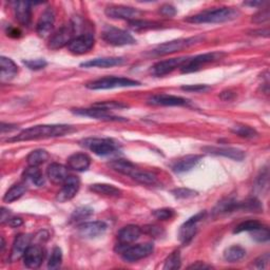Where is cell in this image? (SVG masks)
Wrapping results in <instances>:
<instances>
[{"mask_svg":"<svg viewBox=\"0 0 270 270\" xmlns=\"http://www.w3.org/2000/svg\"><path fill=\"white\" fill-rule=\"evenodd\" d=\"M205 214H206L205 211H202V212L190 217L188 221H186L181 226L180 231H179V238L182 243L187 244L193 239V236L196 235L198 230V224L201 219L204 218Z\"/></svg>","mask_w":270,"mask_h":270,"instance_id":"8fae6325","label":"cell"},{"mask_svg":"<svg viewBox=\"0 0 270 270\" xmlns=\"http://www.w3.org/2000/svg\"><path fill=\"white\" fill-rule=\"evenodd\" d=\"M152 214H153L157 219H159V221H167V219L172 218L175 215V212L171 208H162L154 210Z\"/></svg>","mask_w":270,"mask_h":270,"instance_id":"7bdbcfd3","label":"cell"},{"mask_svg":"<svg viewBox=\"0 0 270 270\" xmlns=\"http://www.w3.org/2000/svg\"><path fill=\"white\" fill-rule=\"evenodd\" d=\"M231 132L236 134L240 137L248 138V139L255 138L259 135V133L255 129L251 128V127L244 126V125H238V126L233 127V128L231 129Z\"/></svg>","mask_w":270,"mask_h":270,"instance_id":"8d00e7d4","label":"cell"},{"mask_svg":"<svg viewBox=\"0 0 270 270\" xmlns=\"http://www.w3.org/2000/svg\"><path fill=\"white\" fill-rule=\"evenodd\" d=\"M82 146L99 156L111 155L117 150L116 143L109 138H87L82 140Z\"/></svg>","mask_w":270,"mask_h":270,"instance_id":"52a82bcc","label":"cell"},{"mask_svg":"<svg viewBox=\"0 0 270 270\" xmlns=\"http://www.w3.org/2000/svg\"><path fill=\"white\" fill-rule=\"evenodd\" d=\"M129 27L134 31H146V30L157 29L160 27V24L154 21L135 19V20L129 21Z\"/></svg>","mask_w":270,"mask_h":270,"instance_id":"d590c367","label":"cell"},{"mask_svg":"<svg viewBox=\"0 0 270 270\" xmlns=\"http://www.w3.org/2000/svg\"><path fill=\"white\" fill-rule=\"evenodd\" d=\"M154 250L153 244L146 243V244H138L135 246H130V245H118L117 251L121 253L122 258L129 263L137 262L139 260L149 257Z\"/></svg>","mask_w":270,"mask_h":270,"instance_id":"277c9868","label":"cell"},{"mask_svg":"<svg viewBox=\"0 0 270 270\" xmlns=\"http://www.w3.org/2000/svg\"><path fill=\"white\" fill-rule=\"evenodd\" d=\"M244 4L250 5V6H258V5L262 4V2L261 1H249V2H244Z\"/></svg>","mask_w":270,"mask_h":270,"instance_id":"94428289","label":"cell"},{"mask_svg":"<svg viewBox=\"0 0 270 270\" xmlns=\"http://www.w3.org/2000/svg\"><path fill=\"white\" fill-rule=\"evenodd\" d=\"M257 184L260 190H262V192H263L264 188L267 189L268 187V169L267 168H264V170L261 172V175L258 177Z\"/></svg>","mask_w":270,"mask_h":270,"instance_id":"681fc988","label":"cell"},{"mask_svg":"<svg viewBox=\"0 0 270 270\" xmlns=\"http://www.w3.org/2000/svg\"><path fill=\"white\" fill-rule=\"evenodd\" d=\"M7 224L10 225V226H12V227H14V228H16V227L21 226L23 224V221H22V219L20 217H13V218L8 219Z\"/></svg>","mask_w":270,"mask_h":270,"instance_id":"db71d44e","label":"cell"},{"mask_svg":"<svg viewBox=\"0 0 270 270\" xmlns=\"http://www.w3.org/2000/svg\"><path fill=\"white\" fill-rule=\"evenodd\" d=\"M44 257L45 252L42 247L38 246V245H30L22 259L25 266L31 269H35L41 265Z\"/></svg>","mask_w":270,"mask_h":270,"instance_id":"d6986e66","label":"cell"},{"mask_svg":"<svg viewBox=\"0 0 270 270\" xmlns=\"http://www.w3.org/2000/svg\"><path fill=\"white\" fill-rule=\"evenodd\" d=\"M80 187V181L77 176L69 175L66 182L63 184V188L57 194V201L65 202L71 201L77 194Z\"/></svg>","mask_w":270,"mask_h":270,"instance_id":"2e32d148","label":"cell"},{"mask_svg":"<svg viewBox=\"0 0 270 270\" xmlns=\"http://www.w3.org/2000/svg\"><path fill=\"white\" fill-rule=\"evenodd\" d=\"M187 57H177V58H170L166 59V61H162L156 63L153 67H152V73L155 76H165L173 72L177 68H181L186 61H187Z\"/></svg>","mask_w":270,"mask_h":270,"instance_id":"5bb4252c","label":"cell"},{"mask_svg":"<svg viewBox=\"0 0 270 270\" xmlns=\"http://www.w3.org/2000/svg\"><path fill=\"white\" fill-rule=\"evenodd\" d=\"M4 246H5V243H4V239H3V238H1V252L3 251V249H4Z\"/></svg>","mask_w":270,"mask_h":270,"instance_id":"6125c7cd","label":"cell"},{"mask_svg":"<svg viewBox=\"0 0 270 270\" xmlns=\"http://www.w3.org/2000/svg\"><path fill=\"white\" fill-rule=\"evenodd\" d=\"M47 174H48L49 180L55 185H63L68 179V176H69V173H68V168L58 163L51 164L48 167Z\"/></svg>","mask_w":270,"mask_h":270,"instance_id":"cb8c5ba5","label":"cell"},{"mask_svg":"<svg viewBox=\"0 0 270 270\" xmlns=\"http://www.w3.org/2000/svg\"><path fill=\"white\" fill-rule=\"evenodd\" d=\"M245 256H246V250L239 246V245H233V246L228 248L224 253L225 260L230 262V263L241 261Z\"/></svg>","mask_w":270,"mask_h":270,"instance_id":"e575fe53","label":"cell"},{"mask_svg":"<svg viewBox=\"0 0 270 270\" xmlns=\"http://www.w3.org/2000/svg\"><path fill=\"white\" fill-rule=\"evenodd\" d=\"M73 112L77 115L87 116V117H91V118H94V120H99V121H106V122L126 121V120H122L121 117H117V116L111 114L109 110L98 108L95 106H93V108H88V109H74Z\"/></svg>","mask_w":270,"mask_h":270,"instance_id":"4fadbf2b","label":"cell"},{"mask_svg":"<svg viewBox=\"0 0 270 270\" xmlns=\"http://www.w3.org/2000/svg\"><path fill=\"white\" fill-rule=\"evenodd\" d=\"M95 107L98 108H103L106 110H114V109H122V108H127V105H124L122 103H117V101H105V103H98L94 105Z\"/></svg>","mask_w":270,"mask_h":270,"instance_id":"c3c4849f","label":"cell"},{"mask_svg":"<svg viewBox=\"0 0 270 270\" xmlns=\"http://www.w3.org/2000/svg\"><path fill=\"white\" fill-rule=\"evenodd\" d=\"M141 228L136 225H128L118 231L117 240L122 245H130L131 243L137 241L141 234Z\"/></svg>","mask_w":270,"mask_h":270,"instance_id":"603a6c76","label":"cell"},{"mask_svg":"<svg viewBox=\"0 0 270 270\" xmlns=\"http://www.w3.org/2000/svg\"><path fill=\"white\" fill-rule=\"evenodd\" d=\"M159 13L166 17H173L176 14V8L171 4H164L159 7Z\"/></svg>","mask_w":270,"mask_h":270,"instance_id":"816d5d0a","label":"cell"},{"mask_svg":"<svg viewBox=\"0 0 270 270\" xmlns=\"http://www.w3.org/2000/svg\"><path fill=\"white\" fill-rule=\"evenodd\" d=\"M63 262V251L59 247H55L51 253V257L49 259L48 268L49 269H57L61 267Z\"/></svg>","mask_w":270,"mask_h":270,"instance_id":"ab89813d","label":"cell"},{"mask_svg":"<svg viewBox=\"0 0 270 270\" xmlns=\"http://www.w3.org/2000/svg\"><path fill=\"white\" fill-rule=\"evenodd\" d=\"M73 131V127L68 125H39L22 130L15 137L8 138L7 141H28L41 138L58 137L64 136V135L69 134Z\"/></svg>","mask_w":270,"mask_h":270,"instance_id":"6da1fadb","label":"cell"},{"mask_svg":"<svg viewBox=\"0 0 270 270\" xmlns=\"http://www.w3.org/2000/svg\"><path fill=\"white\" fill-rule=\"evenodd\" d=\"M30 1H15L13 2V10L15 18L23 27H29L32 19V5Z\"/></svg>","mask_w":270,"mask_h":270,"instance_id":"44dd1931","label":"cell"},{"mask_svg":"<svg viewBox=\"0 0 270 270\" xmlns=\"http://www.w3.org/2000/svg\"><path fill=\"white\" fill-rule=\"evenodd\" d=\"M148 104L152 106H162V107H182L187 106L189 101L180 96L169 95V94H156L151 96L148 99Z\"/></svg>","mask_w":270,"mask_h":270,"instance_id":"ac0fdd59","label":"cell"},{"mask_svg":"<svg viewBox=\"0 0 270 270\" xmlns=\"http://www.w3.org/2000/svg\"><path fill=\"white\" fill-rule=\"evenodd\" d=\"M126 63L123 57H100L91 59L89 62H84L80 65L83 68H111L116 66H122Z\"/></svg>","mask_w":270,"mask_h":270,"instance_id":"d4e9b609","label":"cell"},{"mask_svg":"<svg viewBox=\"0 0 270 270\" xmlns=\"http://www.w3.org/2000/svg\"><path fill=\"white\" fill-rule=\"evenodd\" d=\"M75 27L73 23H67L59 29L49 41V48L52 50L62 49L66 46H69L74 38Z\"/></svg>","mask_w":270,"mask_h":270,"instance_id":"9c48e42d","label":"cell"},{"mask_svg":"<svg viewBox=\"0 0 270 270\" xmlns=\"http://www.w3.org/2000/svg\"><path fill=\"white\" fill-rule=\"evenodd\" d=\"M181 255L180 251H174L165 261L164 270H175L181 268Z\"/></svg>","mask_w":270,"mask_h":270,"instance_id":"74e56055","label":"cell"},{"mask_svg":"<svg viewBox=\"0 0 270 270\" xmlns=\"http://www.w3.org/2000/svg\"><path fill=\"white\" fill-rule=\"evenodd\" d=\"M202 155H187L180 158L177 162L172 166V170L175 173H184V172H188L194 167H197L198 164L201 162Z\"/></svg>","mask_w":270,"mask_h":270,"instance_id":"484cf974","label":"cell"},{"mask_svg":"<svg viewBox=\"0 0 270 270\" xmlns=\"http://www.w3.org/2000/svg\"><path fill=\"white\" fill-rule=\"evenodd\" d=\"M106 15L110 18L113 19H125V20H135L138 19L140 17L141 12L138 8H135L132 6H126V5H110L107 6Z\"/></svg>","mask_w":270,"mask_h":270,"instance_id":"30bf717a","label":"cell"},{"mask_svg":"<svg viewBox=\"0 0 270 270\" xmlns=\"http://www.w3.org/2000/svg\"><path fill=\"white\" fill-rule=\"evenodd\" d=\"M20 31L18 29H14V28H11L10 30L7 31V35H10L12 37H19L20 36Z\"/></svg>","mask_w":270,"mask_h":270,"instance_id":"91938a15","label":"cell"},{"mask_svg":"<svg viewBox=\"0 0 270 270\" xmlns=\"http://www.w3.org/2000/svg\"><path fill=\"white\" fill-rule=\"evenodd\" d=\"M31 240L32 236L30 234H19L16 236L10 256V260L12 262H16L19 259L23 258L25 251H27V249L30 246Z\"/></svg>","mask_w":270,"mask_h":270,"instance_id":"7402d4cb","label":"cell"},{"mask_svg":"<svg viewBox=\"0 0 270 270\" xmlns=\"http://www.w3.org/2000/svg\"><path fill=\"white\" fill-rule=\"evenodd\" d=\"M95 39L94 36L90 33L87 34H81V35L74 37L73 40L70 42L68 49L71 53L76 55H81L89 52V51L94 47Z\"/></svg>","mask_w":270,"mask_h":270,"instance_id":"7c38bea8","label":"cell"},{"mask_svg":"<svg viewBox=\"0 0 270 270\" xmlns=\"http://www.w3.org/2000/svg\"><path fill=\"white\" fill-rule=\"evenodd\" d=\"M92 214H93V209H91L90 207H87V206H82V207L75 209V211L71 216V219L73 222H79V221H82V219H84V218L91 216Z\"/></svg>","mask_w":270,"mask_h":270,"instance_id":"60d3db41","label":"cell"},{"mask_svg":"<svg viewBox=\"0 0 270 270\" xmlns=\"http://www.w3.org/2000/svg\"><path fill=\"white\" fill-rule=\"evenodd\" d=\"M182 90L187 92H194V93H204L210 90V87L207 84H189V86L182 87Z\"/></svg>","mask_w":270,"mask_h":270,"instance_id":"7dc6e473","label":"cell"},{"mask_svg":"<svg viewBox=\"0 0 270 270\" xmlns=\"http://www.w3.org/2000/svg\"><path fill=\"white\" fill-rule=\"evenodd\" d=\"M55 23V12L53 7H47L46 10L40 15L37 25L36 32L40 37L49 36L52 32Z\"/></svg>","mask_w":270,"mask_h":270,"instance_id":"9a60e30c","label":"cell"},{"mask_svg":"<svg viewBox=\"0 0 270 270\" xmlns=\"http://www.w3.org/2000/svg\"><path fill=\"white\" fill-rule=\"evenodd\" d=\"M172 194L177 199H188L196 196L197 192L188 188H179L172 190Z\"/></svg>","mask_w":270,"mask_h":270,"instance_id":"bcb514c9","label":"cell"},{"mask_svg":"<svg viewBox=\"0 0 270 270\" xmlns=\"http://www.w3.org/2000/svg\"><path fill=\"white\" fill-rule=\"evenodd\" d=\"M24 177L37 187H41L45 184V177L37 167H29L24 171Z\"/></svg>","mask_w":270,"mask_h":270,"instance_id":"836d02e7","label":"cell"},{"mask_svg":"<svg viewBox=\"0 0 270 270\" xmlns=\"http://www.w3.org/2000/svg\"><path fill=\"white\" fill-rule=\"evenodd\" d=\"M8 216H10V212L5 208H1V223L3 224L5 221H8Z\"/></svg>","mask_w":270,"mask_h":270,"instance_id":"680465c9","label":"cell"},{"mask_svg":"<svg viewBox=\"0 0 270 270\" xmlns=\"http://www.w3.org/2000/svg\"><path fill=\"white\" fill-rule=\"evenodd\" d=\"M202 37H190V38H181V39H175L171 41L164 42V44L157 46L153 51H152L151 54L154 56H165L169 54H173L176 52H180L185 49H187L191 46H194L198 42L202 41Z\"/></svg>","mask_w":270,"mask_h":270,"instance_id":"5b68a950","label":"cell"},{"mask_svg":"<svg viewBox=\"0 0 270 270\" xmlns=\"http://www.w3.org/2000/svg\"><path fill=\"white\" fill-rule=\"evenodd\" d=\"M90 190L94 193L100 194V196L106 197H120L122 194V191L116 188L115 186L110 184H93L91 185Z\"/></svg>","mask_w":270,"mask_h":270,"instance_id":"f1b7e54d","label":"cell"},{"mask_svg":"<svg viewBox=\"0 0 270 270\" xmlns=\"http://www.w3.org/2000/svg\"><path fill=\"white\" fill-rule=\"evenodd\" d=\"M91 165V158L86 153H74L68 158V167L74 171H86Z\"/></svg>","mask_w":270,"mask_h":270,"instance_id":"83f0119b","label":"cell"},{"mask_svg":"<svg viewBox=\"0 0 270 270\" xmlns=\"http://www.w3.org/2000/svg\"><path fill=\"white\" fill-rule=\"evenodd\" d=\"M240 12L233 7H218L189 16L186 21L190 23H222L238 18Z\"/></svg>","mask_w":270,"mask_h":270,"instance_id":"7a4b0ae2","label":"cell"},{"mask_svg":"<svg viewBox=\"0 0 270 270\" xmlns=\"http://www.w3.org/2000/svg\"><path fill=\"white\" fill-rule=\"evenodd\" d=\"M140 86V82L126 77H116V76H108L96 80H92L86 84L90 90H109L115 88H129Z\"/></svg>","mask_w":270,"mask_h":270,"instance_id":"3957f363","label":"cell"},{"mask_svg":"<svg viewBox=\"0 0 270 270\" xmlns=\"http://www.w3.org/2000/svg\"><path fill=\"white\" fill-rule=\"evenodd\" d=\"M109 166L111 167L114 171L128 176H131L132 173L136 170V167L127 159H115L113 162L110 163Z\"/></svg>","mask_w":270,"mask_h":270,"instance_id":"f546056e","label":"cell"},{"mask_svg":"<svg viewBox=\"0 0 270 270\" xmlns=\"http://www.w3.org/2000/svg\"><path fill=\"white\" fill-rule=\"evenodd\" d=\"M141 231H143V232L151 235V236H160V235H162V228H159L157 226H146Z\"/></svg>","mask_w":270,"mask_h":270,"instance_id":"f5cc1de1","label":"cell"},{"mask_svg":"<svg viewBox=\"0 0 270 270\" xmlns=\"http://www.w3.org/2000/svg\"><path fill=\"white\" fill-rule=\"evenodd\" d=\"M234 97H235V94H234L233 92H231V91H225V92H223L222 94H221V98L223 100H231Z\"/></svg>","mask_w":270,"mask_h":270,"instance_id":"6f0895ef","label":"cell"},{"mask_svg":"<svg viewBox=\"0 0 270 270\" xmlns=\"http://www.w3.org/2000/svg\"><path fill=\"white\" fill-rule=\"evenodd\" d=\"M252 239L256 240L259 243H265L269 240V230L266 226H262L257 230L251 231Z\"/></svg>","mask_w":270,"mask_h":270,"instance_id":"b9f144b4","label":"cell"},{"mask_svg":"<svg viewBox=\"0 0 270 270\" xmlns=\"http://www.w3.org/2000/svg\"><path fill=\"white\" fill-rule=\"evenodd\" d=\"M262 226L263 225H262L260 222L255 221V219H249V221H245L236 226L234 229V233H241L244 231L251 232L253 230L259 229V228H261Z\"/></svg>","mask_w":270,"mask_h":270,"instance_id":"f35d334b","label":"cell"},{"mask_svg":"<svg viewBox=\"0 0 270 270\" xmlns=\"http://www.w3.org/2000/svg\"><path fill=\"white\" fill-rule=\"evenodd\" d=\"M202 150L207 152V153L228 157L230 159L236 160V162H242L245 156H246L243 150L232 147H205L202 148Z\"/></svg>","mask_w":270,"mask_h":270,"instance_id":"ffe728a7","label":"cell"},{"mask_svg":"<svg viewBox=\"0 0 270 270\" xmlns=\"http://www.w3.org/2000/svg\"><path fill=\"white\" fill-rule=\"evenodd\" d=\"M101 37L109 45L115 47L134 45L136 40L127 31L114 27H106L101 34Z\"/></svg>","mask_w":270,"mask_h":270,"instance_id":"8992f818","label":"cell"},{"mask_svg":"<svg viewBox=\"0 0 270 270\" xmlns=\"http://www.w3.org/2000/svg\"><path fill=\"white\" fill-rule=\"evenodd\" d=\"M269 260H270L269 253H265V255L261 256L260 258H258L255 261V267L258 268V269H265V268H267L268 263H269Z\"/></svg>","mask_w":270,"mask_h":270,"instance_id":"f907efd6","label":"cell"},{"mask_svg":"<svg viewBox=\"0 0 270 270\" xmlns=\"http://www.w3.org/2000/svg\"><path fill=\"white\" fill-rule=\"evenodd\" d=\"M0 68H1V74H0V79L1 82L11 81L18 72V67L12 61L11 58L1 56L0 58Z\"/></svg>","mask_w":270,"mask_h":270,"instance_id":"4316f807","label":"cell"},{"mask_svg":"<svg viewBox=\"0 0 270 270\" xmlns=\"http://www.w3.org/2000/svg\"><path fill=\"white\" fill-rule=\"evenodd\" d=\"M130 177L131 179H133L135 182H137L141 185L153 186L157 183V177L155 174L148 172V171L139 170L138 168H136V170L132 173V175Z\"/></svg>","mask_w":270,"mask_h":270,"instance_id":"4dcf8cb0","label":"cell"},{"mask_svg":"<svg viewBox=\"0 0 270 270\" xmlns=\"http://www.w3.org/2000/svg\"><path fill=\"white\" fill-rule=\"evenodd\" d=\"M50 158V154L48 151L44 149H37L32 151L27 157V163L29 167H38L42 164H45Z\"/></svg>","mask_w":270,"mask_h":270,"instance_id":"1f68e13d","label":"cell"},{"mask_svg":"<svg viewBox=\"0 0 270 270\" xmlns=\"http://www.w3.org/2000/svg\"><path fill=\"white\" fill-rule=\"evenodd\" d=\"M27 191V186L23 183H18L13 185L12 187L7 190L3 198L4 202H13L17 200H19L23 194Z\"/></svg>","mask_w":270,"mask_h":270,"instance_id":"d6a6232c","label":"cell"},{"mask_svg":"<svg viewBox=\"0 0 270 270\" xmlns=\"http://www.w3.org/2000/svg\"><path fill=\"white\" fill-rule=\"evenodd\" d=\"M212 268L210 265H207L205 263H202V262H197L196 264H192L191 266H189V269H210Z\"/></svg>","mask_w":270,"mask_h":270,"instance_id":"11a10c76","label":"cell"},{"mask_svg":"<svg viewBox=\"0 0 270 270\" xmlns=\"http://www.w3.org/2000/svg\"><path fill=\"white\" fill-rule=\"evenodd\" d=\"M223 55H224L223 53L212 52V53L201 54V55H198L191 59L188 58L187 61H186V63L181 67V71H182V73L197 72L205 65L215 62V61H217V59H221V57Z\"/></svg>","mask_w":270,"mask_h":270,"instance_id":"ba28073f","label":"cell"},{"mask_svg":"<svg viewBox=\"0 0 270 270\" xmlns=\"http://www.w3.org/2000/svg\"><path fill=\"white\" fill-rule=\"evenodd\" d=\"M269 17H270L269 8H264V10H261L252 16V22L257 24L264 23L269 20Z\"/></svg>","mask_w":270,"mask_h":270,"instance_id":"ee69618b","label":"cell"},{"mask_svg":"<svg viewBox=\"0 0 270 270\" xmlns=\"http://www.w3.org/2000/svg\"><path fill=\"white\" fill-rule=\"evenodd\" d=\"M17 128V127L15 125H11V124H4L2 123L1 124V132L4 133V132H10V131H13Z\"/></svg>","mask_w":270,"mask_h":270,"instance_id":"9f6ffc18","label":"cell"},{"mask_svg":"<svg viewBox=\"0 0 270 270\" xmlns=\"http://www.w3.org/2000/svg\"><path fill=\"white\" fill-rule=\"evenodd\" d=\"M23 63L29 68V69L35 70V71L44 69V68L47 67L48 65L45 59H32V61H25Z\"/></svg>","mask_w":270,"mask_h":270,"instance_id":"f6af8a7d","label":"cell"},{"mask_svg":"<svg viewBox=\"0 0 270 270\" xmlns=\"http://www.w3.org/2000/svg\"><path fill=\"white\" fill-rule=\"evenodd\" d=\"M107 228V224L101 221L88 222L78 226V233L84 239H95L103 235Z\"/></svg>","mask_w":270,"mask_h":270,"instance_id":"e0dca14e","label":"cell"}]
</instances>
